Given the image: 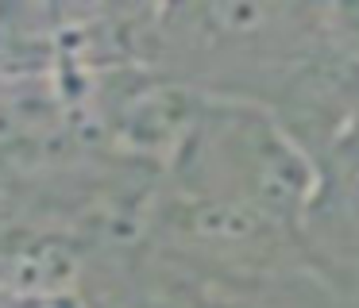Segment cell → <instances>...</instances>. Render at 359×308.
I'll use <instances>...</instances> for the list:
<instances>
[{
	"label": "cell",
	"instance_id": "6da1fadb",
	"mask_svg": "<svg viewBox=\"0 0 359 308\" xmlns=\"http://www.w3.org/2000/svg\"><path fill=\"white\" fill-rule=\"evenodd\" d=\"M182 154L197 162L194 177L205 185L201 197L251 204L282 227L302 220L320 189L297 139L263 108H201Z\"/></svg>",
	"mask_w": 359,
	"mask_h": 308
},
{
	"label": "cell",
	"instance_id": "7a4b0ae2",
	"mask_svg": "<svg viewBox=\"0 0 359 308\" xmlns=\"http://www.w3.org/2000/svg\"><path fill=\"white\" fill-rule=\"evenodd\" d=\"M355 189H359V181H355Z\"/></svg>",
	"mask_w": 359,
	"mask_h": 308
}]
</instances>
